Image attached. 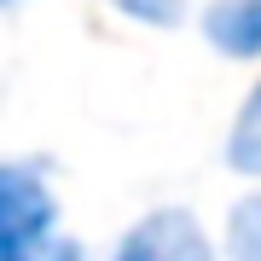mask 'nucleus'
I'll use <instances>...</instances> for the list:
<instances>
[{
    "instance_id": "f257e3e1",
    "label": "nucleus",
    "mask_w": 261,
    "mask_h": 261,
    "mask_svg": "<svg viewBox=\"0 0 261 261\" xmlns=\"http://www.w3.org/2000/svg\"><path fill=\"white\" fill-rule=\"evenodd\" d=\"M58 226V197L35 163H0V261L41 250Z\"/></svg>"
},
{
    "instance_id": "f03ea898",
    "label": "nucleus",
    "mask_w": 261,
    "mask_h": 261,
    "mask_svg": "<svg viewBox=\"0 0 261 261\" xmlns=\"http://www.w3.org/2000/svg\"><path fill=\"white\" fill-rule=\"evenodd\" d=\"M111 261H221L209 232L197 226V215L186 209H151L122 232Z\"/></svg>"
},
{
    "instance_id": "7ed1b4c3",
    "label": "nucleus",
    "mask_w": 261,
    "mask_h": 261,
    "mask_svg": "<svg viewBox=\"0 0 261 261\" xmlns=\"http://www.w3.org/2000/svg\"><path fill=\"white\" fill-rule=\"evenodd\" d=\"M203 41L221 58H261V0H209Z\"/></svg>"
},
{
    "instance_id": "20e7f679",
    "label": "nucleus",
    "mask_w": 261,
    "mask_h": 261,
    "mask_svg": "<svg viewBox=\"0 0 261 261\" xmlns=\"http://www.w3.org/2000/svg\"><path fill=\"white\" fill-rule=\"evenodd\" d=\"M226 168L261 180V82L250 87V99H244L238 116H232V134H226Z\"/></svg>"
},
{
    "instance_id": "39448f33",
    "label": "nucleus",
    "mask_w": 261,
    "mask_h": 261,
    "mask_svg": "<svg viewBox=\"0 0 261 261\" xmlns=\"http://www.w3.org/2000/svg\"><path fill=\"white\" fill-rule=\"evenodd\" d=\"M226 261H261V197H244L226 215Z\"/></svg>"
},
{
    "instance_id": "423d86ee",
    "label": "nucleus",
    "mask_w": 261,
    "mask_h": 261,
    "mask_svg": "<svg viewBox=\"0 0 261 261\" xmlns=\"http://www.w3.org/2000/svg\"><path fill=\"white\" fill-rule=\"evenodd\" d=\"M111 12H122L128 23H145V29H174L186 18V0H105Z\"/></svg>"
},
{
    "instance_id": "0eeeda50",
    "label": "nucleus",
    "mask_w": 261,
    "mask_h": 261,
    "mask_svg": "<svg viewBox=\"0 0 261 261\" xmlns=\"http://www.w3.org/2000/svg\"><path fill=\"white\" fill-rule=\"evenodd\" d=\"M12 261H82V250H75L70 238H47L41 250H29V255H12Z\"/></svg>"
},
{
    "instance_id": "6e6552de",
    "label": "nucleus",
    "mask_w": 261,
    "mask_h": 261,
    "mask_svg": "<svg viewBox=\"0 0 261 261\" xmlns=\"http://www.w3.org/2000/svg\"><path fill=\"white\" fill-rule=\"evenodd\" d=\"M0 6H18V0H0Z\"/></svg>"
}]
</instances>
